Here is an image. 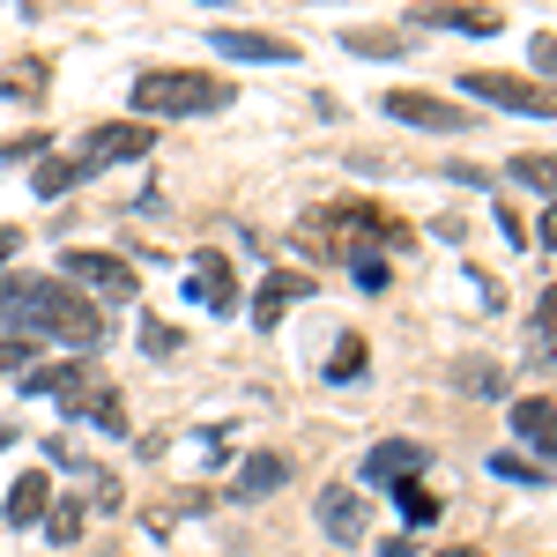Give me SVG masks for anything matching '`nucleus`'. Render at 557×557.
Instances as JSON below:
<instances>
[{"instance_id": "1", "label": "nucleus", "mask_w": 557, "mask_h": 557, "mask_svg": "<svg viewBox=\"0 0 557 557\" xmlns=\"http://www.w3.org/2000/svg\"><path fill=\"white\" fill-rule=\"evenodd\" d=\"M0 312L23 327V335H52V343H75V357L104 343V312L75 290V283H52V275H15L0 283Z\"/></svg>"}, {"instance_id": "2", "label": "nucleus", "mask_w": 557, "mask_h": 557, "mask_svg": "<svg viewBox=\"0 0 557 557\" xmlns=\"http://www.w3.org/2000/svg\"><path fill=\"white\" fill-rule=\"evenodd\" d=\"M134 104L157 112V120H194V112H223L231 83L223 75H194V67H149V75H134Z\"/></svg>"}, {"instance_id": "3", "label": "nucleus", "mask_w": 557, "mask_h": 557, "mask_svg": "<svg viewBox=\"0 0 557 557\" xmlns=\"http://www.w3.org/2000/svg\"><path fill=\"white\" fill-rule=\"evenodd\" d=\"M469 97L483 104H506V112H528V120H557V83H528V75H498V67H469L461 75Z\"/></svg>"}, {"instance_id": "4", "label": "nucleus", "mask_w": 557, "mask_h": 557, "mask_svg": "<svg viewBox=\"0 0 557 557\" xmlns=\"http://www.w3.org/2000/svg\"><path fill=\"white\" fill-rule=\"evenodd\" d=\"M149 141L157 134L141 127V120H104V127H89L75 141V164L83 172H97V164H134V157H149Z\"/></svg>"}, {"instance_id": "5", "label": "nucleus", "mask_w": 557, "mask_h": 557, "mask_svg": "<svg viewBox=\"0 0 557 557\" xmlns=\"http://www.w3.org/2000/svg\"><path fill=\"white\" fill-rule=\"evenodd\" d=\"M380 112H386V120H401V127H431V134H461V127H475L469 104H438L431 89H386Z\"/></svg>"}, {"instance_id": "6", "label": "nucleus", "mask_w": 557, "mask_h": 557, "mask_svg": "<svg viewBox=\"0 0 557 557\" xmlns=\"http://www.w3.org/2000/svg\"><path fill=\"white\" fill-rule=\"evenodd\" d=\"M60 283H89V290H104V298H134V268L120 253H83V246H67V253H60Z\"/></svg>"}, {"instance_id": "7", "label": "nucleus", "mask_w": 557, "mask_h": 557, "mask_svg": "<svg viewBox=\"0 0 557 557\" xmlns=\"http://www.w3.org/2000/svg\"><path fill=\"white\" fill-rule=\"evenodd\" d=\"M409 23H417V30H475V38H491L506 15H498V8H469V0H417Z\"/></svg>"}, {"instance_id": "8", "label": "nucleus", "mask_w": 557, "mask_h": 557, "mask_svg": "<svg viewBox=\"0 0 557 557\" xmlns=\"http://www.w3.org/2000/svg\"><path fill=\"white\" fill-rule=\"evenodd\" d=\"M409 475H424V446H417V438H380V446L364 454V483H372V491H394V483H409Z\"/></svg>"}, {"instance_id": "9", "label": "nucleus", "mask_w": 557, "mask_h": 557, "mask_svg": "<svg viewBox=\"0 0 557 557\" xmlns=\"http://www.w3.org/2000/svg\"><path fill=\"white\" fill-rule=\"evenodd\" d=\"M305 298H312V275H268V283L253 290V327H260V335L283 327V312L305 305Z\"/></svg>"}, {"instance_id": "10", "label": "nucleus", "mask_w": 557, "mask_h": 557, "mask_svg": "<svg viewBox=\"0 0 557 557\" xmlns=\"http://www.w3.org/2000/svg\"><path fill=\"white\" fill-rule=\"evenodd\" d=\"M320 528H327V543L357 550V543H364V506H357V491H320Z\"/></svg>"}, {"instance_id": "11", "label": "nucleus", "mask_w": 557, "mask_h": 557, "mask_svg": "<svg viewBox=\"0 0 557 557\" xmlns=\"http://www.w3.org/2000/svg\"><path fill=\"white\" fill-rule=\"evenodd\" d=\"M186 290H201L209 312H238V283H231V260L223 253H194V283Z\"/></svg>"}, {"instance_id": "12", "label": "nucleus", "mask_w": 557, "mask_h": 557, "mask_svg": "<svg viewBox=\"0 0 557 557\" xmlns=\"http://www.w3.org/2000/svg\"><path fill=\"white\" fill-rule=\"evenodd\" d=\"M513 424H520L528 446H543V461H557V401L528 394V401H513Z\"/></svg>"}, {"instance_id": "13", "label": "nucleus", "mask_w": 557, "mask_h": 557, "mask_svg": "<svg viewBox=\"0 0 557 557\" xmlns=\"http://www.w3.org/2000/svg\"><path fill=\"white\" fill-rule=\"evenodd\" d=\"M45 513H52V483H45L38 469L15 475V483H8V520H15V528H30V520H45Z\"/></svg>"}, {"instance_id": "14", "label": "nucleus", "mask_w": 557, "mask_h": 557, "mask_svg": "<svg viewBox=\"0 0 557 557\" xmlns=\"http://www.w3.org/2000/svg\"><path fill=\"white\" fill-rule=\"evenodd\" d=\"M215 52H231V60H298V45L283 38H260V30H215Z\"/></svg>"}, {"instance_id": "15", "label": "nucleus", "mask_w": 557, "mask_h": 557, "mask_svg": "<svg viewBox=\"0 0 557 557\" xmlns=\"http://www.w3.org/2000/svg\"><path fill=\"white\" fill-rule=\"evenodd\" d=\"M290 483V461L283 454H253L246 469H238V498H268V491H283Z\"/></svg>"}, {"instance_id": "16", "label": "nucleus", "mask_w": 557, "mask_h": 557, "mask_svg": "<svg viewBox=\"0 0 557 557\" xmlns=\"http://www.w3.org/2000/svg\"><path fill=\"white\" fill-rule=\"evenodd\" d=\"M23 386H30V394H83V386H89V364H83V357H75V364H38Z\"/></svg>"}, {"instance_id": "17", "label": "nucleus", "mask_w": 557, "mask_h": 557, "mask_svg": "<svg viewBox=\"0 0 557 557\" xmlns=\"http://www.w3.org/2000/svg\"><path fill=\"white\" fill-rule=\"evenodd\" d=\"M394 506H401V528H431V520H438V498L424 491V475L394 483Z\"/></svg>"}, {"instance_id": "18", "label": "nucleus", "mask_w": 557, "mask_h": 557, "mask_svg": "<svg viewBox=\"0 0 557 557\" xmlns=\"http://www.w3.org/2000/svg\"><path fill=\"white\" fill-rule=\"evenodd\" d=\"M75 178H83V164H75V157H52V164H38V178H30V186H38L45 201H52V194H67Z\"/></svg>"}, {"instance_id": "19", "label": "nucleus", "mask_w": 557, "mask_h": 557, "mask_svg": "<svg viewBox=\"0 0 557 557\" xmlns=\"http://www.w3.org/2000/svg\"><path fill=\"white\" fill-rule=\"evenodd\" d=\"M343 45H349V52H364V60H394V52H401L394 30H343Z\"/></svg>"}, {"instance_id": "20", "label": "nucleus", "mask_w": 557, "mask_h": 557, "mask_svg": "<svg viewBox=\"0 0 557 557\" xmlns=\"http://www.w3.org/2000/svg\"><path fill=\"white\" fill-rule=\"evenodd\" d=\"M38 89H45V60H23V67L0 75V97H38Z\"/></svg>"}, {"instance_id": "21", "label": "nucleus", "mask_w": 557, "mask_h": 557, "mask_svg": "<svg viewBox=\"0 0 557 557\" xmlns=\"http://www.w3.org/2000/svg\"><path fill=\"white\" fill-rule=\"evenodd\" d=\"M30 357H38V335H23V327H15V335H0V380H8V372H23Z\"/></svg>"}, {"instance_id": "22", "label": "nucleus", "mask_w": 557, "mask_h": 557, "mask_svg": "<svg viewBox=\"0 0 557 557\" xmlns=\"http://www.w3.org/2000/svg\"><path fill=\"white\" fill-rule=\"evenodd\" d=\"M513 178H520V186H543V194H557V157H513Z\"/></svg>"}, {"instance_id": "23", "label": "nucleus", "mask_w": 557, "mask_h": 557, "mask_svg": "<svg viewBox=\"0 0 557 557\" xmlns=\"http://www.w3.org/2000/svg\"><path fill=\"white\" fill-rule=\"evenodd\" d=\"M357 372H364V343H357V335H343V349L327 357V380H357Z\"/></svg>"}, {"instance_id": "24", "label": "nucleus", "mask_w": 557, "mask_h": 557, "mask_svg": "<svg viewBox=\"0 0 557 557\" xmlns=\"http://www.w3.org/2000/svg\"><path fill=\"white\" fill-rule=\"evenodd\" d=\"M45 535H52V543H75V535H83V506H52Z\"/></svg>"}, {"instance_id": "25", "label": "nucleus", "mask_w": 557, "mask_h": 557, "mask_svg": "<svg viewBox=\"0 0 557 557\" xmlns=\"http://www.w3.org/2000/svg\"><path fill=\"white\" fill-rule=\"evenodd\" d=\"M491 475H506V483H543V469H528L520 454H491Z\"/></svg>"}, {"instance_id": "26", "label": "nucleus", "mask_w": 557, "mask_h": 557, "mask_svg": "<svg viewBox=\"0 0 557 557\" xmlns=\"http://www.w3.org/2000/svg\"><path fill=\"white\" fill-rule=\"evenodd\" d=\"M141 349H149V357H172V349H178V327L149 320V327H141Z\"/></svg>"}, {"instance_id": "27", "label": "nucleus", "mask_w": 557, "mask_h": 557, "mask_svg": "<svg viewBox=\"0 0 557 557\" xmlns=\"http://www.w3.org/2000/svg\"><path fill=\"white\" fill-rule=\"evenodd\" d=\"M52 141L45 134H15V141H0V164H15V157H45Z\"/></svg>"}, {"instance_id": "28", "label": "nucleus", "mask_w": 557, "mask_h": 557, "mask_svg": "<svg viewBox=\"0 0 557 557\" xmlns=\"http://www.w3.org/2000/svg\"><path fill=\"white\" fill-rule=\"evenodd\" d=\"M535 327H543V335H557V283L543 290V305H535Z\"/></svg>"}, {"instance_id": "29", "label": "nucleus", "mask_w": 557, "mask_h": 557, "mask_svg": "<svg viewBox=\"0 0 557 557\" xmlns=\"http://www.w3.org/2000/svg\"><path fill=\"white\" fill-rule=\"evenodd\" d=\"M357 290H386V268H380V260H357Z\"/></svg>"}, {"instance_id": "30", "label": "nucleus", "mask_w": 557, "mask_h": 557, "mask_svg": "<svg viewBox=\"0 0 557 557\" xmlns=\"http://www.w3.org/2000/svg\"><path fill=\"white\" fill-rule=\"evenodd\" d=\"M535 67H543V75H557V38H550V30L535 38Z\"/></svg>"}, {"instance_id": "31", "label": "nucleus", "mask_w": 557, "mask_h": 557, "mask_svg": "<svg viewBox=\"0 0 557 557\" xmlns=\"http://www.w3.org/2000/svg\"><path fill=\"white\" fill-rule=\"evenodd\" d=\"M535 238H543V246H550V253H557V201H550V209H543V223H535Z\"/></svg>"}, {"instance_id": "32", "label": "nucleus", "mask_w": 557, "mask_h": 557, "mask_svg": "<svg viewBox=\"0 0 557 557\" xmlns=\"http://www.w3.org/2000/svg\"><path fill=\"white\" fill-rule=\"evenodd\" d=\"M15 246H23V231H15V223H0V260H15Z\"/></svg>"}, {"instance_id": "33", "label": "nucleus", "mask_w": 557, "mask_h": 557, "mask_svg": "<svg viewBox=\"0 0 557 557\" xmlns=\"http://www.w3.org/2000/svg\"><path fill=\"white\" fill-rule=\"evenodd\" d=\"M431 557H483V550H431Z\"/></svg>"}]
</instances>
